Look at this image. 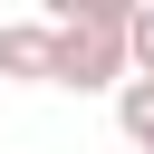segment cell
I'll return each mask as SVG.
<instances>
[{
    "label": "cell",
    "instance_id": "obj_1",
    "mask_svg": "<svg viewBox=\"0 0 154 154\" xmlns=\"http://www.w3.org/2000/svg\"><path fill=\"white\" fill-rule=\"evenodd\" d=\"M48 87H67V96H116V87H125V38H116V29H58V38H48Z\"/></svg>",
    "mask_w": 154,
    "mask_h": 154
},
{
    "label": "cell",
    "instance_id": "obj_2",
    "mask_svg": "<svg viewBox=\"0 0 154 154\" xmlns=\"http://www.w3.org/2000/svg\"><path fill=\"white\" fill-rule=\"evenodd\" d=\"M48 19H0V77H19V87H48Z\"/></svg>",
    "mask_w": 154,
    "mask_h": 154
},
{
    "label": "cell",
    "instance_id": "obj_3",
    "mask_svg": "<svg viewBox=\"0 0 154 154\" xmlns=\"http://www.w3.org/2000/svg\"><path fill=\"white\" fill-rule=\"evenodd\" d=\"M135 10H144V0H48V29H116V38H125Z\"/></svg>",
    "mask_w": 154,
    "mask_h": 154
},
{
    "label": "cell",
    "instance_id": "obj_4",
    "mask_svg": "<svg viewBox=\"0 0 154 154\" xmlns=\"http://www.w3.org/2000/svg\"><path fill=\"white\" fill-rule=\"evenodd\" d=\"M116 135H125L135 154H154V77H125V87H116Z\"/></svg>",
    "mask_w": 154,
    "mask_h": 154
},
{
    "label": "cell",
    "instance_id": "obj_5",
    "mask_svg": "<svg viewBox=\"0 0 154 154\" xmlns=\"http://www.w3.org/2000/svg\"><path fill=\"white\" fill-rule=\"evenodd\" d=\"M125 77H154V0L125 19Z\"/></svg>",
    "mask_w": 154,
    "mask_h": 154
}]
</instances>
